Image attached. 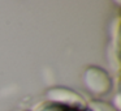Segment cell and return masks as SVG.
<instances>
[{"label": "cell", "mask_w": 121, "mask_h": 111, "mask_svg": "<svg viewBox=\"0 0 121 111\" xmlns=\"http://www.w3.org/2000/svg\"><path fill=\"white\" fill-rule=\"evenodd\" d=\"M85 84L95 94H105L112 86L111 79L103 69L90 67L85 73Z\"/></svg>", "instance_id": "cell-1"}, {"label": "cell", "mask_w": 121, "mask_h": 111, "mask_svg": "<svg viewBox=\"0 0 121 111\" xmlns=\"http://www.w3.org/2000/svg\"><path fill=\"white\" fill-rule=\"evenodd\" d=\"M47 98L56 102L57 105L65 106L68 108H79V110L85 108V102L82 97H79L77 93L72 92V90L64 89V88L51 89L47 93Z\"/></svg>", "instance_id": "cell-2"}, {"label": "cell", "mask_w": 121, "mask_h": 111, "mask_svg": "<svg viewBox=\"0 0 121 111\" xmlns=\"http://www.w3.org/2000/svg\"><path fill=\"white\" fill-rule=\"evenodd\" d=\"M90 107L92 108V111H115L108 105L102 103V102H91L90 103Z\"/></svg>", "instance_id": "cell-3"}, {"label": "cell", "mask_w": 121, "mask_h": 111, "mask_svg": "<svg viewBox=\"0 0 121 111\" xmlns=\"http://www.w3.org/2000/svg\"><path fill=\"white\" fill-rule=\"evenodd\" d=\"M42 111H69L68 107L65 106H61V105H57V103H53V105L48 106V107L43 108Z\"/></svg>", "instance_id": "cell-4"}]
</instances>
